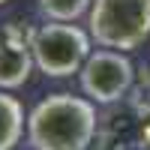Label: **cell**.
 Segmentation results:
<instances>
[{
	"instance_id": "5b68a950",
	"label": "cell",
	"mask_w": 150,
	"mask_h": 150,
	"mask_svg": "<svg viewBox=\"0 0 150 150\" xmlns=\"http://www.w3.org/2000/svg\"><path fill=\"white\" fill-rule=\"evenodd\" d=\"M36 66L30 39L18 27L0 30V90H15L30 78V69Z\"/></svg>"
},
{
	"instance_id": "7a4b0ae2",
	"label": "cell",
	"mask_w": 150,
	"mask_h": 150,
	"mask_svg": "<svg viewBox=\"0 0 150 150\" xmlns=\"http://www.w3.org/2000/svg\"><path fill=\"white\" fill-rule=\"evenodd\" d=\"M90 36L111 51H132L150 39V0H93Z\"/></svg>"
},
{
	"instance_id": "8992f818",
	"label": "cell",
	"mask_w": 150,
	"mask_h": 150,
	"mask_svg": "<svg viewBox=\"0 0 150 150\" xmlns=\"http://www.w3.org/2000/svg\"><path fill=\"white\" fill-rule=\"evenodd\" d=\"M24 135V105L0 90V150H15Z\"/></svg>"
},
{
	"instance_id": "52a82bcc",
	"label": "cell",
	"mask_w": 150,
	"mask_h": 150,
	"mask_svg": "<svg viewBox=\"0 0 150 150\" xmlns=\"http://www.w3.org/2000/svg\"><path fill=\"white\" fill-rule=\"evenodd\" d=\"M36 3L48 21H75L93 6V0H36Z\"/></svg>"
},
{
	"instance_id": "ba28073f",
	"label": "cell",
	"mask_w": 150,
	"mask_h": 150,
	"mask_svg": "<svg viewBox=\"0 0 150 150\" xmlns=\"http://www.w3.org/2000/svg\"><path fill=\"white\" fill-rule=\"evenodd\" d=\"M3 3H9V0H0V6H3Z\"/></svg>"
},
{
	"instance_id": "277c9868",
	"label": "cell",
	"mask_w": 150,
	"mask_h": 150,
	"mask_svg": "<svg viewBox=\"0 0 150 150\" xmlns=\"http://www.w3.org/2000/svg\"><path fill=\"white\" fill-rule=\"evenodd\" d=\"M81 75V90L84 96L96 105H114L126 99L129 90L135 87V66L123 51L102 48L87 57Z\"/></svg>"
},
{
	"instance_id": "6da1fadb",
	"label": "cell",
	"mask_w": 150,
	"mask_h": 150,
	"mask_svg": "<svg viewBox=\"0 0 150 150\" xmlns=\"http://www.w3.org/2000/svg\"><path fill=\"white\" fill-rule=\"evenodd\" d=\"M96 102L87 96L51 93L30 111L27 138L33 150H87L96 138Z\"/></svg>"
},
{
	"instance_id": "3957f363",
	"label": "cell",
	"mask_w": 150,
	"mask_h": 150,
	"mask_svg": "<svg viewBox=\"0 0 150 150\" xmlns=\"http://www.w3.org/2000/svg\"><path fill=\"white\" fill-rule=\"evenodd\" d=\"M30 48L39 72L48 78H69L90 57V36L72 21H48L30 33Z\"/></svg>"
}]
</instances>
